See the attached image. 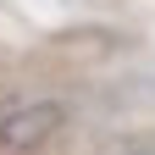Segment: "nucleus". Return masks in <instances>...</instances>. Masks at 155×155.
<instances>
[{"mask_svg":"<svg viewBox=\"0 0 155 155\" xmlns=\"http://www.w3.org/2000/svg\"><path fill=\"white\" fill-rule=\"evenodd\" d=\"M67 122V105L61 100H33L22 111H11L0 122V144L6 150H39L45 139H55V127Z\"/></svg>","mask_w":155,"mask_h":155,"instance_id":"1","label":"nucleus"}]
</instances>
